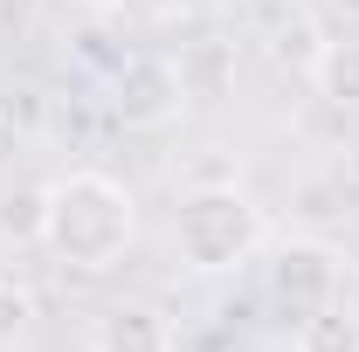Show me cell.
<instances>
[{
    "mask_svg": "<svg viewBox=\"0 0 359 352\" xmlns=\"http://www.w3.org/2000/svg\"><path fill=\"white\" fill-rule=\"evenodd\" d=\"M48 215H42V249L69 269H111L138 235V208L111 173H69L42 187Z\"/></svg>",
    "mask_w": 359,
    "mask_h": 352,
    "instance_id": "1",
    "label": "cell"
},
{
    "mask_svg": "<svg viewBox=\"0 0 359 352\" xmlns=\"http://www.w3.org/2000/svg\"><path fill=\"white\" fill-rule=\"evenodd\" d=\"M263 208L242 187H194L173 208V249L194 276H222L263 249Z\"/></svg>",
    "mask_w": 359,
    "mask_h": 352,
    "instance_id": "2",
    "label": "cell"
},
{
    "mask_svg": "<svg viewBox=\"0 0 359 352\" xmlns=\"http://www.w3.org/2000/svg\"><path fill=\"white\" fill-rule=\"evenodd\" d=\"M263 290H269V304L283 311V318H311L318 304L339 297V256L325 242H311V235H290V242L269 249Z\"/></svg>",
    "mask_w": 359,
    "mask_h": 352,
    "instance_id": "3",
    "label": "cell"
},
{
    "mask_svg": "<svg viewBox=\"0 0 359 352\" xmlns=\"http://www.w3.org/2000/svg\"><path fill=\"white\" fill-rule=\"evenodd\" d=\"M180 69L166 55H125L118 62V76H111V118L125 125V132H159V125H173L180 118Z\"/></svg>",
    "mask_w": 359,
    "mask_h": 352,
    "instance_id": "4",
    "label": "cell"
},
{
    "mask_svg": "<svg viewBox=\"0 0 359 352\" xmlns=\"http://www.w3.org/2000/svg\"><path fill=\"white\" fill-rule=\"evenodd\" d=\"M90 352H173V325L159 304H111L90 332Z\"/></svg>",
    "mask_w": 359,
    "mask_h": 352,
    "instance_id": "5",
    "label": "cell"
},
{
    "mask_svg": "<svg viewBox=\"0 0 359 352\" xmlns=\"http://www.w3.org/2000/svg\"><path fill=\"white\" fill-rule=\"evenodd\" d=\"M180 97L187 104H222L228 90H235V42H222V35H201V42L180 48Z\"/></svg>",
    "mask_w": 359,
    "mask_h": 352,
    "instance_id": "6",
    "label": "cell"
},
{
    "mask_svg": "<svg viewBox=\"0 0 359 352\" xmlns=\"http://www.w3.org/2000/svg\"><path fill=\"white\" fill-rule=\"evenodd\" d=\"M290 352H359V311L353 304H318L311 318H297L290 332Z\"/></svg>",
    "mask_w": 359,
    "mask_h": 352,
    "instance_id": "7",
    "label": "cell"
},
{
    "mask_svg": "<svg viewBox=\"0 0 359 352\" xmlns=\"http://www.w3.org/2000/svg\"><path fill=\"white\" fill-rule=\"evenodd\" d=\"M311 83L332 104H359V42H325V55L311 62Z\"/></svg>",
    "mask_w": 359,
    "mask_h": 352,
    "instance_id": "8",
    "label": "cell"
},
{
    "mask_svg": "<svg viewBox=\"0 0 359 352\" xmlns=\"http://www.w3.org/2000/svg\"><path fill=\"white\" fill-rule=\"evenodd\" d=\"M42 215H48V194L42 187H21L0 201V235L7 242H42Z\"/></svg>",
    "mask_w": 359,
    "mask_h": 352,
    "instance_id": "9",
    "label": "cell"
},
{
    "mask_svg": "<svg viewBox=\"0 0 359 352\" xmlns=\"http://www.w3.org/2000/svg\"><path fill=\"white\" fill-rule=\"evenodd\" d=\"M325 55V42H318V28L304 21V14H290L283 28H276V62H297L304 76H311V62Z\"/></svg>",
    "mask_w": 359,
    "mask_h": 352,
    "instance_id": "10",
    "label": "cell"
},
{
    "mask_svg": "<svg viewBox=\"0 0 359 352\" xmlns=\"http://www.w3.org/2000/svg\"><path fill=\"white\" fill-rule=\"evenodd\" d=\"M28 325H35V297H28L14 276H0V346L28 339Z\"/></svg>",
    "mask_w": 359,
    "mask_h": 352,
    "instance_id": "11",
    "label": "cell"
},
{
    "mask_svg": "<svg viewBox=\"0 0 359 352\" xmlns=\"http://www.w3.org/2000/svg\"><path fill=\"white\" fill-rule=\"evenodd\" d=\"M14 159H21V125H14V118L0 111V173H7Z\"/></svg>",
    "mask_w": 359,
    "mask_h": 352,
    "instance_id": "12",
    "label": "cell"
},
{
    "mask_svg": "<svg viewBox=\"0 0 359 352\" xmlns=\"http://www.w3.org/2000/svg\"><path fill=\"white\" fill-rule=\"evenodd\" d=\"M339 7H353V14H359V0H339Z\"/></svg>",
    "mask_w": 359,
    "mask_h": 352,
    "instance_id": "13",
    "label": "cell"
}]
</instances>
